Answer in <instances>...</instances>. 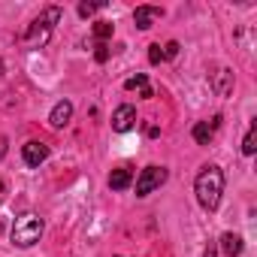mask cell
I'll return each instance as SVG.
<instances>
[{
    "label": "cell",
    "mask_w": 257,
    "mask_h": 257,
    "mask_svg": "<svg viewBox=\"0 0 257 257\" xmlns=\"http://www.w3.org/2000/svg\"><path fill=\"white\" fill-rule=\"evenodd\" d=\"M194 194L206 212H215L221 203V194H224V173L218 167H203V173L194 182Z\"/></svg>",
    "instance_id": "obj_1"
},
{
    "label": "cell",
    "mask_w": 257,
    "mask_h": 257,
    "mask_svg": "<svg viewBox=\"0 0 257 257\" xmlns=\"http://www.w3.org/2000/svg\"><path fill=\"white\" fill-rule=\"evenodd\" d=\"M61 22V7H49L28 31H25V43L28 46H46L49 37H52V28Z\"/></svg>",
    "instance_id": "obj_2"
},
{
    "label": "cell",
    "mask_w": 257,
    "mask_h": 257,
    "mask_svg": "<svg viewBox=\"0 0 257 257\" xmlns=\"http://www.w3.org/2000/svg\"><path fill=\"white\" fill-rule=\"evenodd\" d=\"M40 236H43V221L37 215L16 218V224H13V242L19 248H31L34 242H40Z\"/></svg>",
    "instance_id": "obj_3"
},
{
    "label": "cell",
    "mask_w": 257,
    "mask_h": 257,
    "mask_svg": "<svg viewBox=\"0 0 257 257\" xmlns=\"http://www.w3.org/2000/svg\"><path fill=\"white\" fill-rule=\"evenodd\" d=\"M167 182V170L164 167H146L137 179V197H149L152 191H158Z\"/></svg>",
    "instance_id": "obj_4"
},
{
    "label": "cell",
    "mask_w": 257,
    "mask_h": 257,
    "mask_svg": "<svg viewBox=\"0 0 257 257\" xmlns=\"http://www.w3.org/2000/svg\"><path fill=\"white\" fill-rule=\"evenodd\" d=\"M134 124H137V109H134L131 103H121V106L115 109V115H112V131L127 134Z\"/></svg>",
    "instance_id": "obj_5"
},
{
    "label": "cell",
    "mask_w": 257,
    "mask_h": 257,
    "mask_svg": "<svg viewBox=\"0 0 257 257\" xmlns=\"http://www.w3.org/2000/svg\"><path fill=\"white\" fill-rule=\"evenodd\" d=\"M221 127V115H215L212 121H197L194 124V143L197 146H209L215 140V131Z\"/></svg>",
    "instance_id": "obj_6"
},
{
    "label": "cell",
    "mask_w": 257,
    "mask_h": 257,
    "mask_svg": "<svg viewBox=\"0 0 257 257\" xmlns=\"http://www.w3.org/2000/svg\"><path fill=\"white\" fill-rule=\"evenodd\" d=\"M22 158H25V164H28V167H40V164L49 158V146H46V143L31 140V143H25V146H22Z\"/></svg>",
    "instance_id": "obj_7"
},
{
    "label": "cell",
    "mask_w": 257,
    "mask_h": 257,
    "mask_svg": "<svg viewBox=\"0 0 257 257\" xmlns=\"http://www.w3.org/2000/svg\"><path fill=\"white\" fill-rule=\"evenodd\" d=\"M70 118H73V103L70 100H61V103H55V109L49 115V124L55 127V131H61V127L70 124Z\"/></svg>",
    "instance_id": "obj_8"
},
{
    "label": "cell",
    "mask_w": 257,
    "mask_h": 257,
    "mask_svg": "<svg viewBox=\"0 0 257 257\" xmlns=\"http://www.w3.org/2000/svg\"><path fill=\"white\" fill-rule=\"evenodd\" d=\"M161 16H164V10H161V7H137V10H134V22H137V28H140V31H149V28H152V22H155V19H161Z\"/></svg>",
    "instance_id": "obj_9"
},
{
    "label": "cell",
    "mask_w": 257,
    "mask_h": 257,
    "mask_svg": "<svg viewBox=\"0 0 257 257\" xmlns=\"http://www.w3.org/2000/svg\"><path fill=\"white\" fill-rule=\"evenodd\" d=\"M212 91L218 94V97H227L230 91H233V73L230 70H218V73H212Z\"/></svg>",
    "instance_id": "obj_10"
},
{
    "label": "cell",
    "mask_w": 257,
    "mask_h": 257,
    "mask_svg": "<svg viewBox=\"0 0 257 257\" xmlns=\"http://www.w3.org/2000/svg\"><path fill=\"white\" fill-rule=\"evenodd\" d=\"M218 248H221L227 257H239L245 245H242V236H239V233H224V236L218 239Z\"/></svg>",
    "instance_id": "obj_11"
},
{
    "label": "cell",
    "mask_w": 257,
    "mask_h": 257,
    "mask_svg": "<svg viewBox=\"0 0 257 257\" xmlns=\"http://www.w3.org/2000/svg\"><path fill=\"white\" fill-rule=\"evenodd\" d=\"M131 182H134V170H131V167H118V170H112V176H109V188H112V191H124Z\"/></svg>",
    "instance_id": "obj_12"
},
{
    "label": "cell",
    "mask_w": 257,
    "mask_h": 257,
    "mask_svg": "<svg viewBox=\"0 0 257 257\" xmlns=\"http://www.w3.org/2000/svg\"><path fill=\"white\" fill-rule=\"evenodd\" d=\"M257 152V124H251L248 127V134H245V140H242V155H254Z\"/></svg>",
    "instance_id": "obj_13"
},
{
    "label": "cell",
    "mask_w": 257,
    "mask_h": 257,
    "mask_svg": "<svg viewBox=\"0 0 257 257\" xmlns=\"http://www.w3.org/2000/svg\"><path fill=\"white\" fill-rule=\"evenodd\" d=\"M94 37H97L100 43L109 40V37H112V22H97V25H94Z\"/></svg>",
    "instance_id": "obj_14"
},
{
    "label": "cell",
    "mask_w": 257,
    "mask_h": 257,
    "mask_svg": "<svg viewBox=\"0 0 257 257\" xmlns=\"http://www.w3.org/2000/svg\"><path fill=\"white\" fill-rule=\"evenodd\" d=\"M146 85H149V79H146V73H137V76H131V79H127V82H124V88H127V91H134V88H140V91H143Z\"/></svg>",
    "instance_id": "obj_15"
},
{
    "label": "cell",
    "mask_w": 257,
    "mask_h": 257,
    "mask_svg": "<svg viewBox=\"0 0 257 257\" xmlns=\"http://www.w3.org/2000/svg\"><path fill=\"white\" fill-rule=\"evenodd\" d=\"M106 4H103V0H100V4H79V16L82 19H88V16H94L97 10H103Z\"/></svg>",
    "instance_id": "obj_16"
},
{
    "label": "cell",
    "mask_w": 257,
    "mask_h": 257,
    "mask_svg": "<svg viewBox=\"0 0 257 257\" xmlns=\"http://www.w3.org/2000/svg\"><path fill=\"white\" fill-rule=\"evenodd\" d=\"M149 61H152V64H161V61H164V49H161V43L149 46Z\"/></svg>",
    "instance_id": "obj_17"
},
{
    "label": "cell",
    "mask_w": 257,
    "mask_h": 257,
    "mask_svg": "<svg viewBox=\"0 0 257 257\" xmlns=\"http://www.w3.org/2000/svg\"><path fill=\"white\" fill-rule=\"evenodd\" d=\"M94 58H97V64H106V61H109V46H106V43H97Z\"/></svg>",
    "instance_id": "obj_18"
},
{
    "label": "cell",
    "mask_w": 257,
    "mask_h": 257,
    "mask_svg": "<svg viewBox=\"0 0 257 257\" xmlns=\"http://www.w3.org/2000/svg\"><path fill=\"white\" fill-rule=\"evenodd\" d=\"M176 55H179V43H176V40H170V43L164 46V58H176Z\"/></svg>",
    "instance_id": "obj_19"
},
{
    "label": "cell",
    "mask_w": 257,
    "mask_h": 257,
    "mask_svg": "<svg viewBox=\"0 0 257 257\" xmlns=\"http://www.w3.org/2000/svg\"><path fill=\"white\" fill-rule=\"evenodd\" d=\"M203 257H218V242H209L206 251H203Z\"/></svg>",
    "instance_id": "obj_20"
},
{
    "label": "cell",
    "mask_w": 257,
    "mask_h": 257,
    "mask_svg": "<svg viewBox=\"0 0 257 257\" xmlns=\"http://www.w3.org/2000/svg\"><path fill=\"white\" fill-rule=\"evenodd\" d=\"M7 155V140H0V158Z\"/></svg>",
    "instance_id": "obj_21"
},
{
    "label": "cell",
    "mask_w": 257,
    "mask_h": 257,
    "mask_svg": "<svg viewBox=\"0 0 257 257\" xmlns=\"http://www.w3.org/2000/svg\"><path fill=\"white\" fill-rule=\"evenodd\" d=\"M4 194H7V188H4V182H0V203H4Z\"/></svg>",
    "instance_id": "obj_22"
},
{
    "label": "cell",
    "mask_w": 257,
    "mask_h": 257,
    "mask_svg": "<svg viewBox=\"0 0 257 257\" xmlns=\"http://www.w3.org/2000/svg\"><path fill=\"white\" fill-rule=\"evenodd\" d=\"M0 76H4V58H0Z\"/></svg>",
    "instance_id": "obj_23"
},
{
    "label": "cell",
    "mask_w": 257,
    "mask_h": 257,
    "mask_svg": "<svg viewBox=\"0 0 257 257\" xmlns=\"http://www.w3.org/2000/svg\"><path fill=\"white\" fill-rule=\"evenodd\" d=\"M0 230H4V221H0Z\"/></svg>",
    "instance_id": "obj_24"
}]
</instances>
